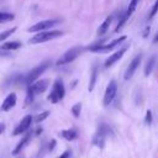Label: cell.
I'll list each match as a JSON object with an SVG mask.
<instances>
[{"instance_id": "23", "label": "cell", "mask_w": 158, "mask_h": 158, "mask_svg": "<svg viewBox=\"0 0 158 158\" xmlns=\"http://www.w3.org/2000/svg\"><path fill=\"white\" fill-rule=\"evenodd\" d=\"M49 116V111H44V112H41V114H38L36 117H35V122H42L43 120H46L47 117Z\"/></svg>"}, {"instance_id": "15", "label": "cell", "mask_w": 158, "mask_h": 158, "mask_svg": "<svg viewBox=\"0 0 158 158\" xmlns=\"http://www.w3.org/2000/svg\"><path fill=\"white\" fill-rule=\"evenodd\" d=\"M60 136L65 138L67 141H73L78 137V131L75 128H69V130H63L60 132Z\"/></svg>"}, {"instance_id": "19", "label": "cell", "mask_w": 158, "mask_h": 158, "mask_svg": "<svg viewBox=\"0 0 158 158\" xmlns=\"http://www.w3.org/2000/svg\"><path fill=\"white\" fill-rule=\"evenodd\" d=\"M131 16V14H128L127 11L120 17V20H118V22H117V26H116V28H115V32H120L121 30H122V27H123V25L126 23V21L128 20V17Z\"/></svg>"}, {"instance_id": "29", "label": "cell", "mask_w": 158, "mask_h": 158, "mask_svg": "<svg viewBox=\"0 0 158 158\" xmlns=\"http://www.w3.org/2000/svg\"><path fill=\"white\" fill-rule=\"evenodd\" d=\"M4 131H5V125L0 122V135H1V133H2Z\"/></svg>"}, {"instance_id": "25", "label": "cell", "mask_w": 158, "mask_h": 158, "mask_svg": "<svg viewBox=\"0 0 158 158\" xmlns=\"http://www.w3.org/2000/svg\"><path fill=\"white\" fill-rule=\"evenodd\" d=\"M157 12H158V0L154 2L153 7H152V10H151V12H149V19H152Z\"/></svg>"}, {"instance_id": "32", "label": "cell", "mask_w": 158, "mask_h": 158, "mask_svg": "<svg viewBox=\"0 0 158 158\" xmlns=\"http://www.w3.org/2000/svg\"><path fill=\"white\" fill-rule=\"evenodd\" d=\"M158 42V33L154 36V38H153V43H157Z\"/></svg>"}, {"instance_id": "21", "label": "cell", "mask_w": 158, "mask_h": 158, "mask_svg": "<svg viewBox=\"0 0 158 158\" xmlns=\"http://www.w3.org/2000/svg\"><path fill=\"white\" fill-rule=\"evenodd\" d=\"M15 17L14 14L11 12H0V22H7V21H12Z\"/></svg>"}, {"instance_id": "5", "label": "cell", "mask_w": 158, "mask_h": 158, "mask_svg": "<svg viewBox=\"0 0 158 158\" xmlns=\"http://www.w3.org/2000/svg\"><path fill=\"white\" fill-rule=\"evenodd\" d=\"M109 131H110L109 127H107L106 125L101 123L100 127L98 128V131H96L94 138H93V143H94L95 146L102 148V147H104V143H105V139H106V137H107V135H109Z\"/></svg>"}, {"instance_id": "20", "label": "cell", "mask_w": 158, "mask_h": 158, "mask_svg": "<svg viewBox=\"0 0 158 158\" xmlns=\"http://www.w3.org/2000/svg\"><path fill=\"white\" fill-rule=\"evenodd\" d=\"M15 31H16V27H11V28H9V30H6V31L0 32V42H4V41H5L7 37H10Z\"/></svg>"}, {"instance_id": "30", "label": "cell", "mask_w": 158, "mask_h": 158, "mask_svg": "<svg viewBox=\"0 0 158 158\" xmlns=\"http://www.w3.org/2000/svg\"><path fill=\"white\" fill-rule=\"evenodd\" d=\"M149 32V26H147L146 27V30H144V32H143V37H147V33Z\"/></svg>"}, {"instance_id": "1", "label": "cell", "mask_w": 158, "mask_h": 158, "mask_svg": "<svg viewBox=\"0 0 158 158\" xmlns=\"http://www.w3.org/2000/svg\"><path fill=\"white\" fill-rule=\"evenodd\" d=\"M48 67H49V63H48V62H43V63H41L40 65L35 67L33 69H31V70H30V72L23 77L22 83H23V84H26L27 86H28V85H31L32 83H35V81L40 78V75H41V74H43V73H44V70H46Z\"/></svg>"}, {"instance_id": "13", "label": "cell", "mask_w": 158, "mask_h": 158, "mask_svg": "<svg viewBox=\"0 0 158 158\" xmlns=\"http://www.w3.org/2000/svg\"><path fill=\"white\" fill-rule=\"evenodd\" d=\"M127 51V46L126 47H123V48H121V49H118L117 52H115L114 54H111L106 60H105V68H109V67H111L114 63H116L118 59H121V57L123 56V53Z\"/></svg>"}, {"instance_id": "18", "label": "cell", "mask_w": 158, "mask_h": 158, "mask_svg": "<svg viewBox=\"0 0 158 158\" xmlns=\"http://www.w3.org/2000/svg\"><path fill=\"white\" fill-rule=\"evenodd\" d=\"M156 57H151L149 59H148V62H147V64H146V67H144V75L146 77H148L151 73H152V70H153V68H154V65H156Z\"/></svg>"}, {"instance_id": "9", "label": "cell", "mask_w": 158, "mask_h": 158, "mask_svg": "<svg viewBox=\"0 0 158 158\" xmlns=\"http://www.w3.org/2000/svg\"><path fill=\"white\" fill-rule=\"evenodd\" d=\"M32 120H33V117H32L31 115H26V116L20 121V123L16 126V128L12 131V135H14V136H17V135H22V133H25L26 131H28V128H30V126H31V123H32Z\"/></svg>"}, {"instance_id": "22", "label": "cell", "mask_w": 158, "mask_h": 158, "mask_svg": "<svg viewBox=\"0 0 158 158\" xmlns=\"http://www.w3.org/2000/svg\"><path fill=\"white\" fill-rule=\"evenodd\" d=\"M80 111H81V104L80 102H77L72 106V114H73L74 117H79Z\"/></svg>"}, {"instance_id": "16", "label": "cell", "mask_w": 158, "mask_h": 158, "mask_svg": "<svg viewBox=\"0 0 158 158\" xmlns=\"http://www.w3.org/2000/svg\"><path fill=\"white\" fill-rule=\"evenodd\" d=\"M22 44L21 42L19 41H10V42H4L1 46H0V49L2 51H12V49H17L20 48Z\"/></svg>"}, {"instance_id": "11", "label": "cell", "mask_w": 158, "mask_h": 158, "mask_svg": "<svg viewBox=\"0 0 158 158\" xmlns=\"http://www.w3.org/2000/svg\"><path fill=\"white\" fill-rule=\"evenodd\" d=\"M31 137H32V132L31 131H26L25 133H23V137L20 139V142L16 144V147L14 148V151H12V154L14 156H16V154H19L22 149H23V147L30 142V139H31Z\"/></svg>"}, {"instance_id": "26", "label": "cell", "mask_w": 158, "mask_h": 158, "mask_svg": "<svg viewBox=\"0 0 158 158\" xmlns=\"http://www.w3.org/2000/svg\"><path fill=\"white\" fill-rule=\"evenodd\" d=\"M144 122L147 123V125H151L152 123V112L148 110L147 112H146V117H144Z\"/></svg>"}, {"instance_id": "7", "label": "cell", "mask_w": 158, "mask_h": 158, "mask_svg": "<svg viewBox=\"0 0 158 158\" xmlns=\"http://www.w3.org/2000/svg\"><path fill=\"white\" fill-rule=\"evenodd\" d=\"M116 93H117V83H116V80H111V81L109 83V85L106 86V90H105V95H104V106H107L109 104H111V101L114 100Z\"/></svg>"}, {"instance_id": "14", "label": "cell", "mask_w": 158, "mask_h": 158, "mask_svg": "<svg viewBox=\"0 0 158 158\" xmlns=\"http://www.w3.org/2000/svg\"><path fill=\"white\" fill-rule=\"evenodd\" d=\"M98 74H99L98 65L94 64V65L91 67V77H90L89 86H88V90H89V91H93V89H94V86H95V83H96V79H98Z\"/></svg>"}, {"instance_id": "33", "label": "cell", "mask_w": 158, "mask_h": 158, "mask_svg": "<svg viewBox=\"0 0 158 158\" xmlns=\"http://www.w3.org/2000/svg\"><path fill=\"white\" fill-rule=\"evenodd\" d=\"M41 132H42V128H38V130H37V131H36V135H40V133H41Z\"/></svg>"}, {"instance_id": "24", "label": "cell", "mask_w": 158, "mask_h": 158, "mask_svg": "<svg viewBox=\"0 0 158 158\" xmlns=\"http://www.w3.org/2000/svg\"><path fill=\"white\" fill-rule=\"evenodd\" d=\"M138 1H139V0H131V2H130V5H128V9H127L126 11H127L128 14H132V12L136 10V7H137Z\"/></svg>"}, {"instance_id": "27", "label": "cell", "mask_w": 158, "mask_h": 158, "mask_svg": "<svg viewBox=\"0 0 158 158\" xmlns=\"http://www.w3.org/2000/svg\"><path fill=\"white\" fill-rule=\"evenodd\" d=\"M70 154H72L70 151H65V152H63L58 158H70Z\"/></svg>"}, {"instance_id": "28", "label": "cell", "mask_w": 158, "mask_h": 158, "mask_svg": "<svg viewBox=\"0 0 158 158\" xmlns=\"http://www.w3.org/2000/svg\"><path fill=\"white\" fill-rule=\"evenodd\" d=\"M54 147H56V139H52L49 142V144H48V151H52Z\"/></svg>"}, {"instance_id": "10", "label": "cell", "mask_w": 158, "mask_h": 158, "mask_svg": "<svg viewBox=\"0 0 158 158\" xmlns=\"http://www.w3.org/2000/svg\"><path fill=\"white\" fill-rule=\"evenodd\" d=\"M141 59H142V56L138 54V56H136V57L131 60V63L128 64V67H127V69H126V72H125V75H123L125 80H128V79L132 78V75H133V73L136 72L138 64L141 63Z\"/></svg>"}, {"instance_id": "4", "label": "cell", "mask_w": 158, "mask_h": 158, "mask_svg": "<svg viewBox=\"0 0 158 158\" xmlns=\"http://www.w3.org/2000/svg\"><path fill=\"white\" fill-rule=\"evenodd\" d=\"M81 51H83V47H80V46L72 47L70 49H68V51L56 62V64H57V65H64V64H68V63L73 62L75 58L79 57V54L81 53Z\"/></svg>"}, {"instance_id": "8", "label": "cell", "mask_w": 158, "mask_h": 158, "mask_svg": "<svg viewBox=\"0 0 158 158\" xmlns=\"http://www.w3.org/2000/svg\"><path fill=\"white\" fill-rule=\"evenodd\" d=\"M49 81L47 79H42V80H36L35 83H32L31 85L27 86V90H30L35 96L38 94H42L43 91H46V89L48 88Z\"/></svg>"}, {"instance_id": "12", "label": "cell", "mask_w": 158, "mask_h": 158, "mask_svg": "<svg viewBox=\"0 0 158 158\" xmlns=\"http://www.w3.org/2000/svg\"><path fill=\"white\" fill-rule=\"evenodd\" d=\"M16 101H17L16 94H15V93H10V94L5 98V100L2 101V104H1V110H2V111H9V110H11V109L16 105Z\"/></svg>"}, {"instance_id": "17", "label": "cell", "mask_w": 158, "mask_h": 158, "mask_svg": "<svg viewBox=\"0 0 158 158\" xmlns=\"http://www.w3.org/2000/svg\"><path fill=\"white\" fill-rule=\"evenodd\" d=\"M112 19H114V16L112 15H110L100 26H99V28H98V35L99 36H102V35H105L106 33V31L109 30V27H110V23H111V21H112Z\"/></svg>"}, {"instance_id": "3", "label": "cell", "mask_w": 158, "mask_h": 158, "mask_svg": "<svg viewBox=\"0 0 158 158\" xmlns=\"http://www.w3.org/2000/svg\"><path fill=\"white\" fill-rule=\"evenodd\" d=\"M62 35H63L62 31H41V32H37L33 37H31L28 42L30 43H42V42H47L53 38H57Z\"/></svg>"}, {"instance_id": "6", "label": "cell", "mask_w": 158, "mask_h": 158, "mask_svg": "<svg viewBox=\"0 0 158 158\" xmlns=\"http://www.w3.org/2000/svg\"><path fill=\"white\" fill-rule=\"evenodd\" d=\"M58 22H59V20H57V19L43 20V21H40V22L35 23L33 26L28 27V32H41V31H44V30H47V28H49V27L56 26Z\"/></svg>"}, {"instance_id": "31", "label": "cell", "mask_w": 158, "mask_h": 158, "mask_svg": "<svg viewBox=\"0 0 158 158\" xmlns=\"http://www.w3.org/2000/svg\"><path fill=\"white\" fill-rule=\"evenodd\" d=\"M9 53H7V51H2V49H0V56H7Z\"/></svg>"}, {"instance_id": "2", "label": "cell", "mask_w": 158, "mask_h": 158, "mask_svg": "<svg viewBox=\"0 0 158 158\" xmlns=\"http://www.w3.org/2000/svg\"><path fill=\"white\" fill-rule=\"evenodd\" d=\"M64 94H65V89H64V84L60 79H57L53 84V88L48 95V100L53 104H57L58 101H60L63 98H64Z\"/></svg>"}]
</instances>
